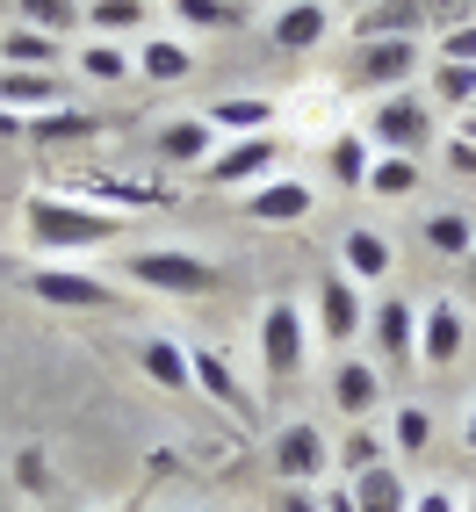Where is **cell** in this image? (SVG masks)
<instances>
[{"instance_id": "27", "label": "cell", "mask_w": 476, "mask_h": 512, "mask_svg": "<svg viewBox=\"0 0 476 512\" xmlns=\"http://www.w3.org/2000/svg\"><path fill=\"white\" fill-rule=\"evenodd\" d=\"M22 29H44V37H80L87 29V8L80 0H22Z\"/></svg>"}, {"instance_id": "16", "label": "cell", "mask_w": 476, "mask_h": 512, "mask_svg": "<svg viewBox=\"0 0 476 512\" xmlns=\"http://www.w3.org/2000/svg\"><path fill=\"white\" fill-rule=\"evenodd\" d=\"M138 80H152V87H174V80H188L195 73V44L188 37H138Z\"/></svg>"}, {"instance_id": "29", "label": "cell", "mask_w": 476, "mask_h": 512, "mask_svg": "<svg viewBox=\"0 0 476 512\" xmlns=\"http://www.w3.org/2000/svg\"><path fill=\"white\" fill-rule=\"evenodd\" d=\"M426 246L448 253V260H469V253H476V217H469V210H440V217H426Z\"/></svg>"}, {"instance_id": "18", "label": "cell", "mask_w": 476, "mask_h": 512, "mask_svg": "<svg viewBox=\"0 0 476 512\" xmlns=\"http://www.w3.org/2000/svg\"><path fill=\"white\" fill-rule=\"evenodd\" d=\"M58 101H65L58 73H15V65H0V109H15V116H44V109H58Z\"/></svg>"}, {"instance_id": "19", "label": "cell", "mask_w": 476, "mask_h": 512, "mask_svg": "<svg viewBox=\"0 0 476 512\" xmlns=\"http://www.w3.org/2000/svg\"><path fill=\"white\" fill-rule=\"evenodd\" d=\"M195 390L210 397V404H224V412L253 419V397H246V383H238V375H231V361H224L217 347H195Z\"/></svg>"}, {"instance_id": "30", "label": "cell", "mask_w": 476, "mask_h": 512, "mask_svg": "<svg viewBox=\"0 0 476 512\" xmlns=\"http://www.w3.org/2000/svg\"><path fill=\"white\" fill-rule=\"evenodd\" d=\"M29 138H37V145H73V138H94V116H87V109H65V101H58V109L29 116Z\"/></svg>"}, {"instance_id": "25", "label": "cell", "mask_w": 476, "mask_h": 512, "mask_svg": "<svg viewBox=\"0 0 476 512\" xmlns=\"http://www.w3.org/2000/svg\"><path fill=\"white\" fill-rule=\"evenodd\" d=\"M58 37H44V29H8V37H0V65H15V73H58Z\"/></svg>"}, {"instance_id": "41", "label": "cell", "mask_w": 476, "mask_h": 512, "mask_svg": "<svg viewBox=\"0 0 476 512\" xmlns=\"http://www.w3.org/2000/svg\"><path fill=\"white\" fill-rule=\"evenodd\" d=\"M15 138H29V116H15V109H0V145H15Z\"/></svg>"}, {"instance_id": "15", "label": "cell", "mask_w": 476, "mask_h": 512, "mask_svg": "<svg viewBox=\"0 0 476 512\" xmlns=\"http://www.w3.org/2000/svg\"><path fill=\"white\" fill-rule=\"evenodd\" d=\"M347 491H354V512H412V484H404L397 462H376V469L347 476Z\"/></svg>"}, {"instance_id": "45", "label": "cell", "mask_w": 476, "mask_h": 512, "mask_svg": "<svg viewBox=\"0 0 476 512\" xmlns=\"http://www.w3.org/2000/svg\"><path fill=\"white\" fill-rule=\"evenodd\" d=\"M347 8H368V0H347Z\"/></svg>"}, {"instance_id": "24", "label": "cell", "mask_w": 476, "mask_h": 512, "mask_svg": "<svg viewBox=\"0 0 476 512\" xmlns=\"http://www.w3.org/2000/svg\"><path fill=\"white\" fill-rule=\"evenodd\" d=\"M210 152H217V130L202 116H181V123L159 130V159L166 166H210Z\"/></svg>"}, {"instance_id": "8", "label": "cell", "mask_w": 476, "mask_h": 512, "mask_svg": "<svg viewBox=\"0 0 476 512\" xmlns=\"http://www.w3.org/2000/svg\"><path fill=\"white\" fill-rule=\"evenodd\" d=\"M469 347V318H462V303L455 296H433L426 311H419V368H455Z\"/></svg>"}, {"instance_id": "7", "label": "cell", "mask_w": 476, "mask_h": 512, "mask_svg": "<svg viewBox=\"0 0 476 512\" xmlns=\"http://www.w3.org/2000/svg\"><path fill=\"white\" fill-rule=\"evenodd\" d=\"M275 159H282V138L260 130V138H224L210 152V166H195V174H202V188H260V181H275Z\"/></svg>"}, {"instance_id": "43", "label": "cell", "mask_w": 476, "mask_h": 512, "mask_svg": "<svg viewBox=\"0 0 476 512\" xmlns=\"http://www.w3.org/2000/svg\"><path fill=\"white\" fill-rule=\"evenodd\" d=\"M462 448H476V404H469V419H462Z\"/></svg>"}, {"instance_id": "47", "label": "cell", "mask_w": 476, "mask_h": 512, "mask_svg": "<svg viewBox=\"0 0 476 512\" xmlns=\"http://www.w3.org/2000/svg\"><path fill=\"white\" fill-rule=\"evenodd\" d=\"M80 8H94V0H80Z\"/></svg>"}, {"instance_id": "32", "label": "cell", "mask_w": 476, "mask_h": 512, "mask_svg": "<svg viewBox=\"0 0 476 512\" xmlns=\"http://www.w3.org/2000/svg\"><path fill=\"white\" fill-rule=\"evenodd\" d=\"M181 29H238L246 22V0H174Z\"/></svg>"}, {"instance_id": "22", "label": "cell", "mask_w": 476, "mask_h": 512, "mask_svg": "<svg viewBox=\"0 0 476 512\" xmlns=\"http://www.w3.org/2000/svg\"><path fill=\"white\" fill-rule=\"evenodd\" d=\"M368 166H376V145H368V130H332L325 145V174L339 188H368Z\"/></svg>"}, {"instance_id": "38", "label": "cell", "mask_w": 476, "mask_h": 512, "mask_svg": "<svg viewBox=\"0 0 476 512\" xmlns=\"http://www.w3.org/2000/svg\"><path fill=\"white\" fill-rule=\"evenodd\" d=\"M412 512H462V498L448 484H426V491H412Z\"/></svg>"}, {"instance_id": "3", "label": "cell", "mask_w": 476, "mask_h": 512, "mask_svg": "<svg viewBox=\"0 0 476 512\" xmlns=\"http://www.w3.org/2000/svg\"><path fill=\"white\" fill-rule=\"evenodd\" d=\"M311 318L296 311L289 296H275L260 311V368H267V383H296L303 368H311Z\"/></svg>"}, {"instance_id": "40", "label": "cell", "mask_w": 476, "mask_h": 512, "mask_svg": "<svg viewBox=\"0 0 476 512\" xmlns=\"http://www.w3.org/2000/svg\"><path fill=\"white\" fill-rule=\"evenodd\" d=\"M448 166H455V174H476V138H455L448 145Z\"/></svg>"}, {"instance_id": "13", "label": "cell", "mask_w": 476, "mask_h": 512, "mask_svg": "<svg viewBox=\"0 0 476 512\" xmlns=\"http://www.w3.org/2000/svg\"><path fill=\"white\" fill-rule=\"evenodd\" d=\"M202 123H210L217 138H260V130L282 123V101H267V94H224V101H202Z\"/></svg>"}, {"instance_id": "31", "label": "cell", "mask_w": 476, "mask_h": 512, "mask_svg": "<svg viewBox=\"0 0 476 512\" xmlns=\"http://www.w3.org/2000/svg\"><path fill=\"white\" fill-rule=\"evenodd\" d=\"M412 188H419V159L376 152V166H368V195H383V202H404Z\"/></svg>"}, {"instance_id": "5", "label": "cell", "mask_w": 476, "mask_h": 512, "mask_svg": "<svg viewBox=\"0 0 476 512\" xmlns=\"http://www.w3.org/2000/svg\"><path fill=\"white\" fill-rule=\"evenodd\" d=\"M368 145L376 152H397V159H419L433 145V101H419L412 87L404 94H383L368 109Z\"/></svg>"}, {"instance_id": "6", "label": "cell", "mask_w": 476, "mask_h": 512, "mask_svg": "<svg viewBox=\"0 0 476 512\" xmlns=\"http://www.w3.org/2000/svg\"><path fill=\"white\" fill-rule=\"evenodd\" d=\"M22 282H29L37 303H51V311H109L116 303V282L87 275V267H73V260H37Z\"/></svg>"}, {"instance_id": "17", "label": "cell", "mask_w": 476, "mask_h": 512, "mask_svg": "<svg viewBox=\"0 0 476 512\" xmlns=\"http://www.w3.org/2000/svg\"><path fill=\"white\" fill-rule=\"evenodd\" d=\"M138 368L152 375L159 390H195V354L181 347V339H166V332L138 339Z\"/></svg>"}, {"instance_id": "9", "label": "cell", "mask_w": 476, "mask_h": 512, "mask_svg": "<svg viewBox=\"0 0 476 512\" xmlns=\"http://www.w3.org/2000/svg\"><path fill=\"white\" fill-rule=\"evenodd\" d=\"M325 469H332L325 433H318L311 419H289V426L275 433V476H282V484H296V491H311Z\"/></svg>"}, {"instance_id": "10", "label": "cell", "mask_w": 476, "mask_h": 512, "mask_svg": "<svg viewBox=\"0 0 476 512\" xmlns=\"http://www.w3.org/2000/svg\"><path fill=\"white\" fill-rule=\"evenodd\" d=\"M311 210H318V188H311V181H296V174H275V181L246 188V217H253V224H267V231L303 224Z\"/></svg>"}, {"instance_id": "35", "label": "cell", "mask_w": 476, "mask_h": 512, "mask_svg": "<svg viewBox=\"0 0 476 512\" xmlns=\"http://www.w3.org/2000/svg\"><path fill=\"white\" fill-rule=\"evenodd\" d=\"M433 94L455 101V109H476V65H440V73H433Z\"/></svg>"}, {"instance_id": "11", "label": "cell", "mask_w": 476, "mask_h": 512, "mask_svg": "<svg viewBox=\"0 0 476 512\" xmlns=\"http://www.w3.org/2000/svg\"><path fill=\"white\" fill-rule=\"evenodd\" d=\"M368 339H376L383 368H412L419 361V311L404 296H383L376 311H368Z\"/></svg>"}, {"instance_id": "39", "label": "cell", "mask_w": 476, "mask_h": 512, "mask_svg": "<svg viewBox=\"0 0 476 512\" xmlns=\"http://www.w3.org/2000/svg\"><path fill=\"white\" fill-rule=\"evenodd\" d=\"M275 512H325V498H318V491H296V484H282Z\"/></svg>"}, {"instance_id": "46", "label": "cell", "mask_w": 476, "mask_h": 512, "mask_svg": "<svg viewBox=\"0 0 476 512\" xmlns=\"http://www.w3.org/2000/svg\"><path fill=\"white\" fill-rule=\"evenodd\" d=\"M469 512H476V491H469Z\"/></svg>"}, {"instance_id": "1", "label": "cell", "mask_w": 476, "mask_h": 512, "mask_svg": "<svg viewBox=\"0 0 476 512\" xmlns=\"http://www.w3.org/2000/svg\"><path fill=\"white\" fill-rule=\"evenodd\" d=\"M22 231L44 260H80V253H101L123 238V217L101 210V202H80V195H29L22 202Z\"/></svg>"}, {"instance_id": "21", "label": "cell", "mask_w": 476, "mask_h": 512, "mask_svg": "<svg viewBox=\"0 0 476 512\" xmlns=\"http://www.w3.org/2000/svg\"><path fill=\"white\" fill-rule=\"evenodd\" d=\"M339 275H354L361 289H368V282H383V275H390V238H383V231H368V224L347 231V238H339Z\"/></svg>"}, {"instance_id": "2", "label": "cell", "mask_w": 476, "mask_h": 512, "mask_svg": "<svg viewBox=\"0 0 476 512\" xmlns=\"http://www.w3.org/2000/svg\"><path fill=\"white\" fill-rule=\"evenodd\" d=\"M123 275L152 289V296H210L224 275H217V260H202V253H181V246H152V253H130L123 260Z\"/></svg>"}, {"instance_id": "42", "label": "cell", "mask_w": 476, "mask_h": 512, "mask_svg": "<svg viewBox=\"0 0 476 512\" xmlns=\"http://www.w3.org/2000/svg\"><path fill=\"white\" fill-rule=\"evenodd\" d=\"M325 512H354V491H332V498H325Z\"/></svg>"}, {"instance_id": "14", "label": "cell", "mask_w": 476, "mask_h": 512, "mask_svg": "<svg viewBox=\"0 0 476 512\" xmlns=\"http://www.w3.org/2000/svg\"><path fill=\"white\" fill-rule=\"evenodd\" d=\"M325 29H332V8H325V0H289V8H275V22H267V44L296 58V51H318Z\"/></svg>"}, {"instance_id": "12", "label": "cell", "mask_w": 476, "mask_h": 512, "mask_svg": "<svg viewBox=\"0 0 476 512\" xmlns=\"http://www.w3.org/2000/svg\"><path fill=\"white\" fill-rule=\"evenodd\" d=\"M354 332H368V303H361V282H354V275H325V282H318V339L347 347Z\"/></svg>"}, {"instance_id": "44", "label": "cell", "mask_w": 476, "mask_h": 512, "mask_svg": "<svg viewBox=\"0 0 476 512\" xmlns=\"http://www.w3.org/2000/svg\"><path fill=\"white\" fill-rule=\"evenodd\" d=\"M58 512H87V505H58Z\"/></svg>"}, {"instance_id": "33", "label": "cell", "mask_w": 476, "mask_h": 512, "mask_svg": "<svg viewBox=\"0 0 476 512\" xmlns=\"http://www.w3.org/2000/svg\"><path fill=\"white\" fill-rule=\"evenodd\" d=\"M347 476H361V469H376V462H390V440L383 433H368V426H354L347 440H339V455H332Z\"/></svg>"}, {"instance_id": "26", "label": "cell", "mask_w": 476, "mask_h": 512, "mask_svg": "<svg viewBox=\"0 0 476 512\" xmlns=\"http://www.w3.org/2000/svg\"><path fill=\"white\" fill-rule=\"evenodd\" d=\"M73 65H80V73H87L94 87H123L130 73H138V58H130L123 44H101V37H87V44L73 51Z\"/></svg>"}, {"instance_id": "23", "label": "cell", "mask_w": 476, "mask_h": 512, "mask_svg": "<svg viewBox=\"0 0 476 512\" xmlns=\"http://www.w3.org/2000/svg\"><path fill=\"white\" fill-rule=\"evenodd\" d=\"M145 22H152V0H94L87 8V37L123 44V37H145Z\"/></svg>"}, {"instance_id": "37", "label": "cell", "mask_w": 476, "mask_h": 512, "mask_svg": "<svg viewBox=\"0 0 476 512\" xmlns=\"http://www.w3.org/2000/svg\"><path fill=\"white\" fill-rule=\"evenodd\" d=\"M296 101H303V109H289V116H296L303 130H325V123H332V94H325V87H311V94H296Z\"/></svg>"}, {"instance_id": "20", "label": "cell", "mask_w": 476, "mask_h": 512, "mask_svg": "<svg viewBox=\"0 0 476 512\" xmlns=\"http://www.w3.org/2000/svg\"><path fill=\"white\" fill-rule=\"evenodd\" d=\"M332 404L347 419H368L383 404V368H368V361H339L332 368Z\"/></svg>"}, {"instance_id": "36", "label": "cell", "mask_w": 476, "mask_h": 512, "mask_svg": "<svg viewBox=\"0 0 476 512\" xmlns=\"http://www.w3.org/2000/svg\"><path fill=\"white\" fill-rule=\"evenodd\" d=\"M440 65H476V22H455L440 37Z\"/></svg>"}, {"instance_id": "28", "label": "cell", "mask_w": 476, "mask_h": 512, "mask_svg": "<svg viewBox=\"0 0 476 512\" xmlns=\"http://www.w3.org/2000/svg\"><path fill=\"white\" fill-rule=\"evenodd\" d=\"M361 37L354 44H368V37H412L419 29V0H376V8H361Z\"/></svg>"}, {"instance_id": "34", "label": "cell", "mask_w": 476, "mask_h": 512, "mask_svg": "<svg viewBox=\"0 0 476 512\" xmlns=\"http://www.w3.org/2000/svg\"><path fill=\"white\" fill-rule=\"evenodd\" d=\"M426 440H433V412H426V404H404V412L390 419V448L426 455Z\"/></svg>"}, {"instance_id": "4", "label": "cell", "mask_w": 476, "mask_h": 512, "mask_svg": "<svg viewBox=\"0 0 476 512\" xmlns=\"http://www.w3.org/2000/svg\"><path fill=\"white\" fill-rule=\"evenodd\" d=\"M419 73V37H368L354 44V65H347V94H404Z\"/></svg>"}]
</instances>
